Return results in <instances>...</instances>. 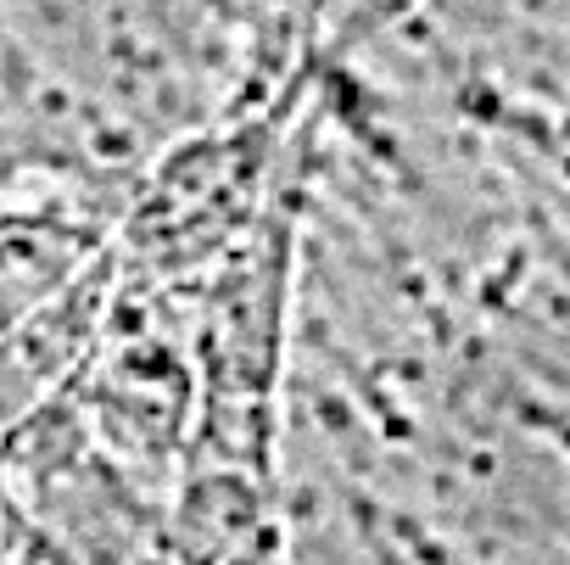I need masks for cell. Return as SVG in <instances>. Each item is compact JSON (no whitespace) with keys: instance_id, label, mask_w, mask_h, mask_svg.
I'll list each match as a JSON object with an SVG mask.
<instances>
[{"instance_id":"1","label":"cell","mask_w":570,"mask_h":565,"mask_svg":"<svg viewBox=\"0 0 570 565\" xmlns=\"http://www.w3.org/2000/svg\"><path fill=\"white\" fill-rule=\"evenodd\" d=\"M118 565H168V554H163V543H146V548H135V554L118 559Z\"/></svg>"},{"instance_id":"2","label":"cell","mask_w":570,"mask_h":565,"mask_svg":"<svg viewBox=\"0 0 570 565\" xmlns=\"http://www.w3.org/2000/svg\"><path fill=\"white\" fill-rule=\"evenodd\" d=\"M51 565H79V559H62V554H51Z\"/></svg>"}]
</instances>
